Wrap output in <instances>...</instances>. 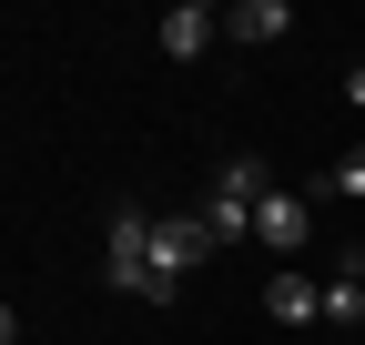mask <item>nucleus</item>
Here are the masks:
<instances>
[{
	"mask_svg": "<svg viewBox=\"0 0 365 345\" xmlns=\"http://www.w3.org/2000/svg\"><path fill=\"white\" fill-rule=\"evenodd\" d=\"M304 234H314V203H304V193H264V213H254V244L294 264V254H304Z\"/></svg>",
	"mask_w": 365,
	"mask_h": 345,
	"instance_id": "3",
	"label": "nucleus"
},
{
	"mask_svg": "<svg viewBox=\"0 0 365 345\" xmlns=\"http://www.w3.org/2000/svg\"><path fill=\"white\" fill-rule=\"evenodd\" d=\"M153 41H163V51H173V61H203V51H213V41H223V11H203V0H173V11H163V31H153Z\"/></svg>",
	"mask_w": 365,
	"mask_h": 345,
	"instance_id": "4",
	"label": "nucleus"
},
{
	"mask_svg": "<svg viewBox=\"0 0 365 345\" xmlns=\"http://www.w3.org/2000/svg\"><path fill=\"white\" fill-rule=\"evenodd\" d=\"M264 315L274 325H314V315H325V284H314V274H264Z\"/></svg>",
	"mask_w": 365,
	"mask_h": 345,
	"instance_id": "5",
	"label": "nucleus"
},
{
	"mask_svg": "<svg viewBox=\"0 0 365 345\" xmlns=\"http://www.w3.org/2000/svg\"><path fill=\"white\" fill-rule=\"evenodd\" d=\"M264 163L254 153H234V163H223L213 172V193H203V224H213V244H234V234H254V213H264Z\"/></svg>",
	"mask_w": 365,
	"mask_h": 345,
	"instance_id": "1",
	"label": "nucleus"
},
{
	"mask_svg": "<svg viewBox=\"0 0 365 345\" xmlns=\"http://www.w3.org/2000/svg\"><path fill=\"white\" fill-rule=\"evenodd\" d=\"M345 102H355V112H365V61H355V71H345Z\"/></svg>",
	"mask_w": 365,
	"mask_h": 345,
	"instance_id": "9",
	"label": "nucleus"
},
{
	"mask_svg": "<svg viewBox=\"0 0 365 345\" xmlns=\"http://www.w3.org/2000/svg\"><path fill=\"white\" fill-rule=\"evenodd\" d=\"M102 274H112L122 294H143V274H153V213H143V203H122V213H112V244H102Z\"/></svg>",
	"mask_w": 365,
	"mask_h": 345,
	"instance_id": "2",
	"label": "nucleus"
},
{
	"mask_svg": "<svg viewBox=\"0 0 365 345\" xmlns=\"http://www.w3.org/2000/svg\"><path fill=\"white\" fill-rule=\"evenodd\" d=\"M325 325H365V254L345 244V264L325 274Z\"/></svg>",
	"mask_w": 365,
	"mask_h": 345,
	"instance_id": "7",
	"label": "nucleus"
},
{
	"mask_svg": "<svg viewBox=\"0 0 365 345\" xmlns=\"http://www.w3.org/2000/svg\"><path fill=\"white\" fill-rule=\"evenodd\" d=\"M284 31H294L284 0H234V11H223V41H254V51H264V41H284Z\"/></svg>",
	"mask_w": 365,
	"mask_h": 345,
	"instance_id": "6",
	"label": "nucleus"
},
{
	"mask_svg": "<svg viewBox=\"0 0 365 345\" xmlns=\"http://www.w3.org/2000/svg\"><path fill=\"white\" fill-rule=\"evenodd\" d=\"M314 193H335V203H365V153H345V163H335Z\"/></svg>",
	"mask_w": 365,
	"mask_h": 345,
	"instance_id": "8",
	"label": "nucleus"
}]
</instances>
